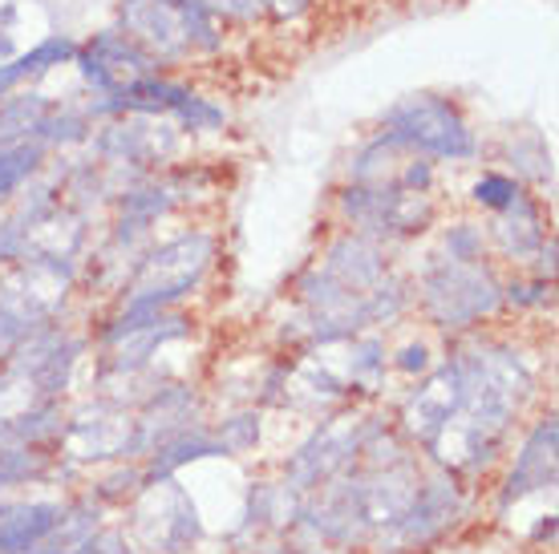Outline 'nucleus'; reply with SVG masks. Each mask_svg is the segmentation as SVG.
<instances>
[{"label":"nucleus","mask_w":559,"mask_h":554,"mask_svg":"<svg viewBox=\"0 0 559 554\" xmlns=\"http://www.w3.org/2000/svg\"><path fill=\"white\" fill-rule=\"evenodd\" d=\"M255 437H260V421H255L252 413L231 417V421H224V430H219V442H224L227 454H243V449H252Z\"/></svg>","instance_id":"nucleus-29"},{"label":"nucleus","mask_w":559,"mask_h":554,"mask_svg":"<svg viewBox=\"0 0 559 554\" xmlns=\"http://www.w3.org/2000/svg\"><path fill=\"white\" fill-rule=\"evenodd\" d=\"M175 122H179V130H224L227 110L215 106V101H207V97L191 94L182 101V110L175 113Z\"/></svg>","instance_id":"nucleus-27"},{"label":"nucleus","mask_w":559,"mask_h":554,"mask_svg":"<svg viewBox=\"0 0 559 554\" xmlns=\"http://www.w3.org/2000/svg\"><path fill=\"white\" fill-rule=\"evenodd\" d=\"M41 170H45V146L37 138L16 142V146H0V207L16 191H25Z\"/></svg>","instance_id":"nucleus-21"},{"label":"nucleus","mask_w":559,"mask_h":554,"mask_svg":"<svg viewBox=\"0 0 559 554\" xmlns=\"http://www.w3.org/2000/svg\"><path fill=\"white\" fill-rule=\"evenodd\" d=\"M459 490L450 482H430V485H418V494L409 502L406 510L393 518V530H390V546H426V542L442 539L454 522H459Z\"/></svg>","instance_id":"nucleus-10"},{"label":"nucleus","mask_w":559,"mask_h":554,"mask_svg":"<svg viewBox=\"0 0 559 554\" xmlns=\"http://www.w3.org/2000/svg\"><path fill=\"white\" fill-rule=\"evenodd\" d=\"M393 182H397L402 191L430 194V186H433V162H430V158H421V154H409L406 167L393 174Z\"/></svg>","instance_id":"nucleus-31"},{"label":"nucleus","mask_w":559,"mask_h":554,"mask_svg":"<svg viewBox=\"0 0 559 554\" xmlns=\"http://www.w3.org/2000/svg\"><path fill=\"white\" fill-rule=\"evenodd\" d=\"M90 130H94V122H90L85 106H53L49 101L41 130H37V142H41L45 150L49 146H78V142L90 138Z\"/></svg>","instance_id":"nucleus-23"},{"label":"nucleus","mask_w":559,"mask_h":554,"mask_svg":"<svg viewBox=\"0 0 559 554\" xmlns=\"http://www.w3.org/2000/svg\"><path fill=\"white\" fill-rule=\"evenodd\" d=\"M381 134H390L406 154L471 162L478 154V138L466 113L438 94H409L381 113Z\"/></svg>","instance_id":"nucleus-2"},{"label":"nucleus","mask_w":559,"mask_h":554,"mask_svg":"<svg viewBox=\"0 0 559 554\" xmlns=\"http://www.w3.org/2000/svg\"><path fill=\"white\" fill-rule=\"evenodd\" d=\"M191 413H195V393H191V388H182V385L158 388L151 397V405H146V413L134 417V421H139V454L158 449L163 442L187 433Z\"/></svg>","instance_id":"nucleus-15"},{"label":"nucleus","mask_w":559,"mask_h":554,"mask_svg":"<svg viewBox=\"0 0 559 554\" xmlns=\"http://www.w3.org/2000/svg\"><path fill=\"white\" fill-rule=\"evenodd\" d=\"M98 154L114 167H154L163 154L175 150V130L158 125V118H139V113H122L110 118L98 134Z\"/></svg>","instance_id":"nucleus-9"},{"label":"nucleus","mask_w":559,"mask_h":554,"mask_svg":"<svg viewBox=\"0 0 559 554\" xmlns=\"http://www.w3.org/2000/svg\"><path fill=\"white\" fill-rule=\"evenodd\" d=\"M66 506L57 502H16L0 506V554H25L37 539L61 522Z\"/></svg>","instance_id":"nucleus-17"},{"label":"nucleus","mask_w":559,"mask_h":554,"mask_svg":"<svg viewBox=\"0 0 559 554\" xmlns=\"http://www.w3.org/2000/svg\"><path fill=\"white\" fill-rule=\"evenodd\" d=\"M45 110H49V97L37 94V89L0 97V146H16V142L37 138Z\"/></svg>","instance_id":"nucleus-20"},{"label":"nucleus","mask_w":559,"mask_h":554,"mask_svg":"<svg viewBox=\"0 0 559 554\" xmlns=\"http://www.w3.org/2000/svg\"><path fill=\"white\" fill-rule=\"evenodd\" d=\"M13 25H16V4H0V61H9L13 53Z\"/></svg>","instance_id":"nucleus-33"},{"label":"nucleus","mask_w":559,"mask_h":554,"mask_svg":"<svg viewBox=\"0 0 559 554\" xmlns=\"http://www.w3.org/2000/svg\"><path fill=\"white\" fill-rule=\"evenodd\" d=\"M507 167L515 170L511 179H523V182H551V174H556V167H551V146L535 130H523V134L507 138Z\"/></svg>","instance_id":"nucleus-22"},{"label":"nucleus","mask_w":559,"mask_h":554,"mask_svg":"<svg viewBox=\"0 0 559 554\" xmlns=\"http://www.w3.org/2000/svg\"><path fill=\"white\" fill-rule=\"evenodd\" d=\"M459 393H462V376H459V364H454V357H450V361L442 364V369H438L426 385L409 393L406 409H402L406 430L414 433L421 445H430L433 437H438V430L447 425V417L454 413Z\"/></svg>","instance_id":"nucleus-13"},{"label":"nucleus","mask_w":559,"mask_h":554,"mask_svg":"<svg viewBox=\"0 0 559 554\" xmlns=\"http://www.w3.org/2000/svg\"><path fill=\"white\" fill-rule=\"evenodd\" d=\"M393 369H397V373H409V376L426 373V369H430V348H426V345H406L402 352H397Z\"/></svg>","instance_id":"nucleus-32"},{"label":"nucleus","mask_w":559,"mask_h":554,"mask_svg":"<svg viewBox=\"0 0 559 554\" xmlns=\"http://www.w3.org/2000/svg\"><path fill=\"white\" fill-rule=\"evenodd\" d=\"M495 239H499L503 255H511V260H532L547 239L544 207H539L527 191H519L515 203L499 210V219H495Z\"/></svg>","instance_id":"nucleus-16"},{"label":"nucleus","mask_w":559,"mask_h":554,"mask_svg":"<svg viewBox=\"0 0 559 554\" xmlns=\"http://www.w3.org/2000/svg\"><path fill=\"white\" fill-rule=\"evenodd\" d=\"M421 308L426 316L447 328V333H462L475 328L478 320L495 316L503 308V288L487 264H454V260H433L421 272Z\"/></svg>","instance_id":"nucleus-4"},{"label":"nucleus","mask_w":559,"mask_h":554,"mask_svg":"<svg viewBox=\"0 0 559 554\" xmlns=\"http://www.w3.org/2000/svg\"><path fill=\"white\" fill-rule=\"evenodd\" d=\"M199 4L219 16V21H239V25H252V21L264 16L260 0H199Z\"/></svg>","instance_id":"nucleus-30"},{"label":"nucleus","mask_w":559,"mask_h":554,"mask_svg":"<svg viewBox=\"0 0 559 554\" xmlns=\"http://www.w3.org/2000/svg\"><path fill=\"white\" fill-rule=\"evenodd\" d=\"M556 449H559V421L556 413H547L535 421L532 433L519 445L515 466H511L503 485V510L511 502L523 498V494H532V490H551L556 485V461H559Z\"/></svg>","instance_id":"nucleus-11"},{"label":"nucleus","mask_w":559,"mask_h":554,"mask_svg":"<svg viewBox=\"0 0 559 554\" xmlns=\"http://www.w3.org/2000/svg\"><path fill=\"white\" fill-rule=\"evenodd\" d=\"M191 333V320L187 316H170V312H158V316H151L146 324H139V328H130V333H122L118 340H114V357L106 361V369L110 373H142L146 364H151V357L158 352V348L167 345V340H179V336Z\"/></svg>","instance_id":"nucleus-14"},{"label":"nucleus","mask_w":559,"mask_h":554,"mask_svg":"<svg viewBox=\"0 0 559 554\" xmlns=\"http://www.w3.org/2000/svg\"><path fill=\"white\" fill-rule=\"evenodd\" d=\"M151 470H146V478L142 482H167L170 473L179 470V466H187V461H199V458H227V449L219 437H211V433L203 430H187L179 433V437H170V442H163L158 449H151Z\"/></svg>","instance_id":"nucleus-19"},{"label":"nucleus","mask_w":559,"mask_h":554,"mask_svg":"<svg viewBox=\"0 0 559 554\" xmlns=\"http://www.w3.org/2000/svg\"><path fill=\"white\" fill-rule=\"evenodd\" d=\"M519 191H523V186H519V179H511V174H503V170H487V174L471 186V198H475L483 210H495V215H499L503 207H511V203H515Z\"/></svg>","instance_id":"nucleus-25"},{"label":"nucleus","mask_w":559,"mask_h":554,"mask_svg":"<svg viewBox=\"0 0 559 554\" xmlns=\"http://www.w3.org/2000/svg\"><path fill=\"white\" fill-rule=\"evenodd\" d=\"M73 65H78L82 82L90 85L94 94H110V97L122 94L127 85H134V82H142V77H151V73L163 70L142 45H134L127 33H118V28L94 33L85 45H78Z\"/></svg>","instance_id":"nucleus-7"},{"label":"nucleus","mask_w":559,"mask_h":554,"mask_svg":"<svg viewBox=\"0 0 559 554\" xmlns=\"http://www.w3.org/2000/svg\"><path fill=\"white\" fill-rule=\"evenodd\" d=\"M442 243H447V255L454 264H483V255H487V236H483V227H475V222H454V227H447Z\"/></svg>","instance_id":"nucleus-26"},{"label":"nucleus","mask_w":559,"mask_h":554,"mask_svg":"<svg viewBox=\"0 0 559 554\" xmlns=\"http://www.w3.org/2000/svg\"><path fill=\"white\" fill-rule=\"evenodd\" d=\"M73 57H78V41L66 37V33H53V37H45L41 45H33L28 53H16V57H9V61H0V97L16 94L25 82L49 73L53 65H66Z\"/></svg>","instance_id":"nucleus-18"},{"label":"nucleus","mask_w":559,"mask_h":554,"mask_svg":"<svg viewBox=\"0 0 559 554\" xmlns=\"http://www.w3.org/2000/svg\"><path fill=\"white\" fill-rule=\"evenodd\" d=\"M45 470H49V454L41 445H0V490L41 478Z\"/></svg>","instance_id":"nucleus-24"},{"label":"nucleus","mask_w":559,"mask_h":554,"mask_svg":"<svg viewBox=\"0 0 559 554\" xmlns=\"http://www.w3.org/2000/svg\"><path fill=\"white\" fill-rule=\"evenodd\" d=\"M381 437L378 421H353V417H336L324 430L312 433V442L300 445V454L288 466V482L293 490H312L317 482H329L336 470H345L357 454Z\"/></svg>","instance_id":"nucleus-6"},{"label":"nucleus","mask_w":559,"mask_h":554,"mask_svg":"<svg viewBox=\"0 0 559 554\" xmlns=\"http://www.w3.org/2000/svg\"><path fill=\"white\" fill-rule=\"evenodd\" d=\"M551 300V279H511L503 288V304L511 308H544Z\"/></svg>","instance_id":"nucleus-28"},{"label":"nucleus","mask_w":559,"mask_h":554,"mask_svg":"<svg viewBox=\"0 0 559 554\" xmlns=\"http://www.w3.org/2000/svg\"><path fill=\"white\" fill-rule=\"evenodd\" d=\"M211 260H215V236H207V231H187V236L154 248L130 279L122 312H139V316L167 312L175 300L199 288Z\"/></svg>","instance_id":"nucleus-3"},{"label":"nucleus","mask_w":559,"mask_h":554,"mask_svg":"<svg viewBox=\"0 0 559 554\" xmlns=\"http://www.w3.org/2000/svg\"><path fill=\"white\" fill-rule=\"evenodd\" d=\"M118 33L142 45L158 65H175L195 57L182 0H122L118 4Z\"/></svg>","instance_id":"nucleus-8"},{"label":"nucleus","mask_w":559,"mask_h":554,"mask_svg":"<svg viewBox=\"0 0 559 554\" xmlns=\"http://www.w3.org/2000/svg\"><path fill=\"white\" fill-rule=\"evenodd\" d=\"M73 458H130L139 454V421L130 413L94 409L66 430Z\"/></svg>","instance_id":"nucleus-12"},{"label":"nucleus","mask_w":559,"mask_h":554,"mask_svg":"<svg viewBox=\"0 0 559 554\" xmlns=\"http://www.w3.org/2000/svg\"><path fill=\"white\" fill-rule=\"evenodd\" d=\"M345 219L369 239L385 236H421L433 222V198L418 191H402L393 179L385 182H349L341 191Z\"/></svg>","instance_id":"nucleus-5"},{"label":"nucleus","mask_w":559,"mask_h":554,"mask_svg":"<svg viewBox=\"0 0 559 554\" xmlns=\"http://www.w3.org/2000/svg\"><path fill=\"white\" fill-rule=\"evenodd\" d=\"M462 376V393L447 425L438 430L426 449L438 461H454L462 470H478L495 458V449L503 445L507 425L523 397L532 393V373L519 361V352L503 345L466 348L454 357Z\"/></svg>","instance_id":"nucleus-1"},{"label":"nucleus","mask_w":559,"mask_h":554,"mask_svg":"<svg viewBox=\"0 0 559 554\" xmlns=\"http://www.w3.org/2000/svg\"><path fill=\"white\" fill-rule=\"evenodd\" d=\"M551 534H556V518H547L544 527L535 530V539H551Z\"/></svg>","instance_id":"nucleus-34"}]
</instances>
